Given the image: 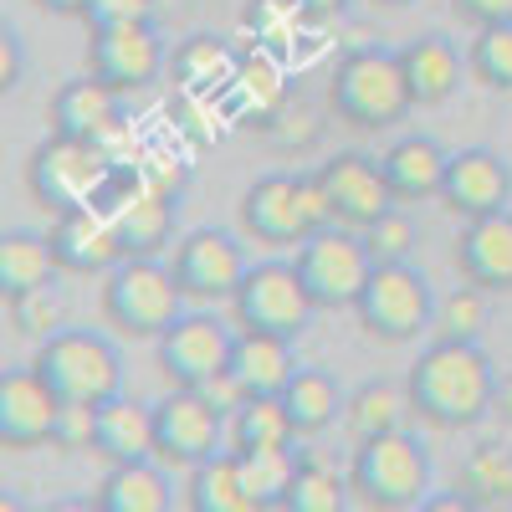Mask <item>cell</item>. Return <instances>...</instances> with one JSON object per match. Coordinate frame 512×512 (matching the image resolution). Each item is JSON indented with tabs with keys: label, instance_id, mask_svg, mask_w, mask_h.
Instances as JSON below:
<instances>
[{
	"label": "cell",
	"instance_id": "cell-13",
	"mask_svg": "<svg viewBox=\"0 0 512 512\" xmlns=\"http://www.w3.org/2000/svg\"><path fill=\"white\" fill-rule=\"evenodd\" d=\"M318 190H323V205H328V221L344 226V231H369L384 210H395V195H390V180L374 154H359V149H344L333 154L323 169H318Z\"/></svg>",
	"mask_w": 512,
	"mask_h": 512
},
{
	"label": "cell",
	"instance_id": "cell-48",
	"mask_svg": "<svg viewBox=\"0 0 512 512\" xmlns=\"http://www.w3.org/2000/svg\"><path fill=\"white\" fill-rule=\"evenodd\" d=\"M26 77V57H21V36L6 26L0 31V93H16Z\"/></svg>",
	"mask_w": 512,
	"mask_h": 512
},
{
	"label": "cell",
	"instance_id": "cell-19",
	"mask_svg": "<svg viewBox=\"0 0 512 512\" xmlns=\"http://www.w3.org/2000/svg\"><path fill=\"white\" fill-rule=\"evenodd\" d=\"M52 134L113 149L123 139V93H113L108 82H98L93 72L62 82L57 98H52Z\"/></svg>",
	"mask_w": 512,
	"mask_h": 512
},
{
	"label": "cell",
	"instance_id": "cell-46",
	"mask_svg": "<svg viewBox=\"0 0 512 512\" xmlns=\"http://www.w3.org/2000/svg\"><path fill=\"white\" fill-rule=\"evenodd\" d=\"M451 16L466 21L472 31H482V26H507V21H512V0H451Z\"/></svg>",
	"mask_w": 512,
	"mask_h": 512
},
{
	"label": "cell",
	"instance_id": "cell-33",
	"mask_svg": "<svg viewBox=\"0 0 512 512\" xmlns=\"http://www.w3.org/2000/svg\"><path fill=\"white\" fill-rule=\"evenodd\" d=\"M344 390H338V379L328 374V369H297L292 374V384H287V395H282V405H287V415H292V425H297V436H323L328 425L338 420V410H344Z\"/></svg>",
	"mask_w": 512,
	"mask_h": 512
},
{
	"label": "cell",
	"instance_id": "cell-44",
	"mask_svg": "<svg viewBox=\"0 0 512 512\" xmlns=\"http://www.w3.org/2000/svg\"><path fill=\"white\" fill-rule=\"evenodd\" d=\"M154 21V0H88L82 6V26L103 31V26H139Z\"/></svg>",
	"mask_w": 512,
	"mask_h": 512
},
{
	"label": "cell",
	"instance_id": "cell-14",
	"mask_svg": "<svg viewBox=\"0 0 512 512\" xmlns=\"http://www.w3.org/2000/svg\"><path fill=\"white\" fill-rule=\"evenodd\" d=\"M231 354H236L231 323H221L216 313H185L159 338V374L169 379V390H200L205 379L231 369Z\"/></svg>",
	"mask_w": 512,
	"mask_h": 512
},
{
	"label": "cell",
	"instance_id": "cell-54",
	"mask_svg": "<svg viewBox=\"0 0 512 512\" xmlns=\"http://www.w3.org/2000/svg\"><path fill=\"white\" fill-rule=\"evenodd\" d=\"M0 512H31V507H26L16 492H6V497H0Z\"/></svg>",
	"mask_w": 512,
	"mask_h": 512
},
{
	"label": "cell",
	"instance_id": "cell-51",
	"mask_svg": "<svg viewBox=\"0 0 512 512\" xmlns=\"http://www.w3.org/2000/svg\"><path fill=\"white\" fill-rule=\"evenodd\" d=\"M36 512H103L98 497H52V502H41Z\"/></svg>",
	"mask_w": 512,
	"mask_h": 512
},
{
	"label": "cell",
	"instance_id": "cell-28",
	"mask_svg": "<svg viewBox=\"0 0 512 512\" xmlns=\"http://www.w3.org/2000/svg\"><path fill=\"white\" fill-rule=\"evenodd\" d=\"M185 507L190 512H267L262 502L251 497V487H246V477H241V466H236L231 451L200 461L195 472H190Z\"/></svg>",
	"mask_w": 512,
	"mask_h": 512
},
{
	"label": "cell",
	"instance_id": "cell-50",
	"mask_svg": "<svg viewBox=\"0 0 512 512\" xmlns=\"http://www.w3.org/2000/svg\"><path fill=\"white\" fill-rule=\"evenodd\" d=\"M492 415L502 425H512V369H497V395H492Z\"/></svg>",
	"mask_w": 512,
	"mask_h": 512
},
{
	"label": "cell",
	"instance_id": "cell-16",
	"mask_svg": "<svg viewBox=\"0 0 512 512\" xmlns=\"http://www.w3.org/2000/svg\"><path fill=\"white\" fill-rule=\"evenodd\" d=\"M47 241H52V251H57V267H62V272H77V277H108L113 267L128 262L113 216H108V210H98V205L57 210Z\"/></svg>",
	"mask_w": 512,
	"mask_h": 512
},
{
	"label": "cell",
	"instance_id": "cell-23",
	"mask_svg": "<svg viewBox=\"0 0 512 512\" xmlns=\"http://www.w3.org/2000/svg\"><path fill=\"white\" fill-rule=\"evenodd\" d=\"M231 374L241 379L246 400H282L287 384H292V374H297L292 338H277V333H241V328H236Z\"/></svg>",
	"mask_w": 512,
	"mask_h": 512
},
{
	"label": "cell",
	"instance_id": "cell-38",
	"mask_svg": "<svg viewBox=\"0 0 512 512\" xmlns=\"http://www.w3.org/2000/svg\"><path fill=\"white\" fill-rule=\"evenodd\" d=\"M487 328V292L461 282L451 287L441 303H436V318H431V333L441 338V344H477Z\"/></svg>",
	"mask_w": 512,
	"mask_h": 512
},
{
	"label": "cell",
	"instance_id": "cell-10",
	"mask_svg": "<svg viewBox=\"0 0 512 512\" xmlns=\"http://www.w3.org/2000/svg\"><path fill=\"white\" fill-rule=\"evenodd\" d=\"M297 277L308 282L318 308H354L374 277V256L359 231L328 226L313 241L297 246Z\"/></svg>",
	"mask_w": 512,
	"mask_h": 512
},
{
	"label": "cell",
	"instance_id": "cell-11",
	"mask_svg": "<svg viewBox=\"0 0 512 512\" xmlns=\"http://www.w3.org/2000/svg\"><path fill=\"white\" fill-rule=\"evenodd\" d=\"M226 441H231V420L200 390H169L154 405V461L195 472L200 461L221 456Z\"/></svg>",
	"mask_w": 512,
	"mask_h": 512
},
{
	"label": "cell",
	"instance_id": "cell-27",
	"mask_svg": "<svg viewBox=\"0 0 512 512\" xmlns=\"http://www.w3.org/2000/svg\"><path fill=\"white\" fill-rule=\"evenodd\" d=\"M456 492L472 497L482 512H512V446L482 441L456 466Z\"/></svg>",
	"mask_w": 512,
	"mask_h": 512
},
{
	"label": "cell",
	"instance_id": "cell-47",
	"mask_svg": "<svg viewBox=\"0 0 512 512\" xmlns=\"http://www.w3.org/2000/svg\"><path fill=\"white\" fill-rule=\"evenodd\" d=\"M200 395H205L210 405H216L226 420H231V415L246 405V390H241V379H236L231 369H226V374H216V379H205V384H200Z\"/></svg>",
	"mask_w": 512,
	"mask_h": 512
},
{
	"label": "cell",
	"instance_id": "cell-21",
	"mask_svg": "<svg viewBox=\"0 0 512 512\" xmlns=\"http://www.w3.org/2000/svg\"><path fill=\"white\" fill-rule=\"evenodd\" d=\"M456 272L482 292H512V210L482 221H461Z\"/></svg>",
	"mask_w": 512,
	"mask_h": 512
},
{
	"label": "cell",
	"instance_id": "cell-35",
	"mask_svg": "<svg viewBox=\"0 0 512 512\" xmlns=\"http://www.w3.org/2000/svg\"><path fill=\"white\" fill-rule=\"evenodd\" d=\"M297 441V425L282 400H246L231 415V451H277Z\"/></svg>",
	"mask_w": 512,
	"mask_h": 512
},
{
	"label": "cell",
	"instance_id": "cell-39",
	"mask_svg": "<svg viewBox=\"0 0 512 512\" xmlns=\"http://www.w3.org/2000/svg\"><path fill=\"white\" fill-rule=\"evenodd\" d=\"M466 67H472V82H482L487 93H512V21L482 26L472 47H466Z\"/></svg>",
	"mask_w": 512,
	"mask_h": 512
},
{
	"label": "cell",
	"instance_id": "cell-17",
	"mask_svg": "<svg viewBox=\"0 0 512 512\" xmlns=\"http://www.w3.org/2000/svg\"><path fill=\"white\" fill-rule=\"evenodd\" d=\"M62 400L36 369H6L0 374V446L6 451H36L52 446Z\"/></svg>",
	"mask_w": 512,
	"mask_h": 512
},
{
	"label": "cell",
	"instance_id": "cell-3",
	"mask_svg": "<svg viewBox=\"0 0 512 512\" xmlns=\"http://www.w3.org/2000/svg\"><path fill=\"white\" fill-rule=\"evenodd\" d=\"M349 487L369 512H415L431 497V451L410 431L359 441L349 456Z\"/></svg>",
	"mask_w": 512,
	"mask_h": 512
},
{
	"label": "cell",
	"instance_id": "cell-40",
	"mask_svg": "<svg viewBox=\"0 0 512 512\" xmlns=\"http://www.w3.org/2000/svg\"><path fill=\"white\" fill-rule=\"evenodd\" d=\"M6 318L21 338H36V344H47L52 333L67 328V303L57 287H36V292H21V297H6Z\"/></svg>",
	"mask_w": 512,
	"mask_h": 512
},
{
	"label": "cell",
	"instance_id": "cell-4",
	"mask_svg": "<svg viewBox=\"0 0 512 512\" xmlns=\"http://www.w3.org/2000/svg\"><path fill=\"white\" fill-rule=\"evenodd\" d=\"M103 318L123 338H159L185 318V292L159 256H128L103 277Z\"/></svg>",
	"mask_w": 512,
	"mask_h": 512
},
{
	"label": "cell",
	"instance_id": "cell-15",
	"mask_svg": "<svg viewBox=\"0 0 512 512\" xmlns=\"http://www.w3.org/2000/svg\"><path fill=\"white\" fill-rule=\"evenodd\" d=\"M164 67H169V52H164V36L154 31V21L88 31V72L98 82H108L113 93L154 88Z\"/></svg>",
	"mask_w": 512,
	"mask_h": 512
},
{
	"label": "cell",
	"instance_id": "cell-32",
	"mask_svg": "<svg viewBox=\"0 0 512 512\" xmlns=\"http://www.w3.org/2000/svg\"><path fill=\"white\" fill-rule=\"evenodd\" d=\"M349 472H338V461L323 451H297V482L282 502V512H349Z\"/></svg>",
	"mask_w": 512,
	"mask_h": 512
},
{
	"label": "cell",
	"instance_id": "cell-6",
	"mask_svg": "<svg viewBox=\"0 0 512 512\" xmlns=\"http://www.w3.org/2000/svg\"><path fill=\"white\" fill-rule=\"evenodd\" d=\"M31 369L57 390L62 405H108L123 395V359L93 328H62L47 344H36Z\"/></svg>",
	"mask_w": 512,
	"mask_h": 512
},
{
	"label": "cell",
	"instance_id": "cell-12",
	"mask_svg": "<svg viewBox=\"0 0 512 512\" xmlns=\"http://www.w3.org/2000/svg\"><path fill=\"white\" fill-rule=\"evenodd\" d=\"M169 272H175L185 303H231L246 282V272H251V262H246L236 236H226L216 226H200L175 246Z\"/></svg>",
	"mask_w": 512,
	"mask_h": 512
},
{
	"label": "cell",
	"instance_id": "cell-43",
	"mask_svg": "<svg viewBox=\"0 0 512 512\" xmlns=\"http://www.w3.org/2000/svg\"><path fill=\"white\" fill-rule=\"evenodd\" d=\"M134 164H139L144 190H154V195L180 200V195H185V185H190V164H185L180 154H169V149H149V154H139Z\"/></svg>",
	"mask_w": 512,
	"mask_h": 512
},
{
	"label": "cell",
	"instance_id": "cell-34",
	"mask_svg": "<svg viewBox=\"0 0 512 512\" xmlns=\"http://www.w3.org/2000/svg\"><path fill=\"white\" fill-rule=\"evenodd\" d=\"M231 103L251 118V128L256 123H262L282 98H287V88H282V72H277V62H272V52H262V47H256L251 57H241L236 62V77H231Z\"/></svg>",
	"mask_w": 512,
	"mask_h": 512
},
{
	"label": "cell",
	"instance_id": "cell-37",
	"mask_svg": "<svg viewBox=\"0 0 512 512\" xmlns=\"http://www.w3.org/2000/svg\"><path fill=\"white\" fill-rule=\"evenodd\" d=\"M262 139L272 144V149H282V154H297V149H313L318 144V134H323V113L303 98V93H287L262 123Z\"/></svg>",
	"mask_w": 512,
	"mask_h": 512
},
{
	"label": "cell",
	"instance_id": "cell-25",
	"mask_svg": "<svg viewBox=\"0 0 512 512\" xmlns=\"http://www.w3.org/2000/svg\"><path fill=\"white\" fill-rule=\"evenodd\" d=\"M98 507L103 512H169L175 507V492H169L164 461H123L108 466V477L98 482Z\"/></svg>",
	"mask_w": 512,
	"mask_h": 512
},
{
	"label": "cell",
	"instance_id": "cell-20",
	"mask_svg": "<svg viewBox=\"0 0 512 512\" xmlns=\"http://www.w3.org/2000/svg\"><path fill=\"white\" fill-rule=\"evenodd\" d=\"M400 67H405L410 103H415V108H441V103H451L456 88H461V77H472L461 47H456L451 36H441V31L405 41V47H400Z\"/></svg>",
	"mask_w": 512,
	"mask_h": 512
},
{
	"label": "cell",
	"instance_id": "cell-49",
	"mask_svg": "<svg viewBox=\"0 0 512 512\" xmlns=\"http://www.w3.org/2000/svg\"><path fill=\"white\" fill-rule=\"evenodd\" d=\"M415 512H482V507H477L472 497H461V492L451 487V492H431V497H425Z\"/></svg>",
	"mask_w": 512,
	"mask_h": 512
},
{
	"label": "cell",
	"instance_id": "cell-24",
	"mask_svg": "<svg viewBox=\"0 0 512 512\" xmlns=\"http://www.w3.org/2000/svg\"><path fill=\"white\" fill-rule=\"evenodd\" d=\"M93 451H98L108 466L149 461V456H154V405H139V400H128V395H113L108 405H98Z\"/></svg>",
	"mask_w": 512,
	"mask_h": 512
},
{
	"label": "cell",
	"instance_id": "cell-26",
	"mask_svg": "<svg viewBox=\"0 0 512 512\" xmlns=\"http://www.w3.org/2000/svg\"><path fill=\"white\" fill-rule=\"evenodd\" d=\"M175 210H180V200L154 195V190H139L128 205H118L113 226H118L123 256H159L169 241H175Z\"/></svg>",
	"mask_w": 512,
	"mask_h": 512
},
{
	"label": "cell",
	"instance_id": "cell-9",
	"mask_svg": "<svg viewBox=\"0 0 512 512\" xmlns=\"http://www.w3.org/2000/svg\"><path fill=\"white\" fill-rule=\"evenodd\" d=\"M108 169H113L108 149L67 139V134H52V139H41L31 149L26 185L47 210H72V205H93V195L108 180Z\"/></svg>",
	"mask_w": 512,
	"mask_h": 512
},
{
	"label": "cell",
	"instance_id": "cell-52",
	"mask_svg": "<svg viewBox=\"0 0 512 512\" xmlns=\"http://www.w3.org/2000/svg\"><path fill=\"white\" fill-rule=\"evenodd\" d=\"M297 6L308 11V21H333V16L349 11V0H297Z\"/></svg>",
	"mask_w": 512,
	"mask_h": 512
},
{
	"label": "cell",
	"instance_id": "cell-1",
	"mask_svg": "<svg viewBox=\"0 0 512 512\" xmlns=\"http://www.w3.org/2000/svg\"><path fill=\"white\" fill-rule=\"evenodd\" d=\"M405 395L410 410L436 425V431H466L482 415H492V395H497V369L482 354V344H436L425 349L410 374H405Z\"/></svg>",
	"mask_w": 512,
	"mask_h": 512
},
{
	"label": "cell",
	"instance_id": "cell-55",
	"mask_svg": "<svg viewBox=\"0 0 512 512\" xmlns=\"http://www.w3.org/2000/svg\"><path fill=\"white\" fill-rule=\"evenodd\" d=\"M374 6H390V11H400V6H415V0H374Z\"/></svg>",
	"mask_w": 512,
	"mask_h": 512
},
{
	"label": "cell",
	"instance_id": "cell-18",
	"mask_svg": "<svg viewBox=\"0 0 512 512\" xmlns=\"http://www.w3.org/2000/svg\"><path fill=\"white\" fill-rule=\"evenodd\" d=\"M512 200V169L502 164V154L492 149H461L446 164V185H441V205L456 221H482V216H502Z\"/></svg>",
	"mask_w": 512,
	"mask_h": 512
},
{
	"label": "cell",
	"instance_id": "cell-5",
	"mask_svg": "<svg viewBox=\"0 0 512 512\" xmlns=\"http://www.w3.org/2000/svg\"><path fill=\"white\" fill-rule=\"evenodd\" d=\"M236 216H241V231L256 236L262 246H303V241H313L318 231L333 226L318 180L313 175H287V169L251 180L241 205H236Z\"/></svg>",
	"mask_w": 512,
	"mask_h": 512
},
{
	"label": "cell",
	"instance_id": "cell-42",
	"mask_svg": "<svg viewBox=\"0 0 512 512\" xmlns=\"http://www.w3.org/2000/svg\"><path fill=\"white\" fill-rule=\"evenodd\" d=\"M364 246L374 256V267H395V262H410V251H415V221L405 216V210H384V216L364 231Z\"/></svg>",
	"mask_w": 512,
	"mask_h": 512
},
{
	"label": "cell",
	"instance_id": "cell-41",
	"mask_svg": "<svg viewBox=\"0 0 512 512\" xmlns=\"http://www.w3.org/2000/svg\"><path fill=\"white\" fill-rule=\"evenodd\" d=\"M303 21H308V11L297 6V0H246V16H241V26L256 36V47H262V52L282 47V41Z\"/></svg>",
	"mask_w": 512,
	"mask_h": 512
},
{
	"label": "cell",
	"instance_id": "cell-30",
	"mask_svg": "<svg viewBox=\"0 0 512 512\" xmlns=\"http://www.w3.org/2000/svg\"><path fill=\"white\" fill-rule=\"evenodd\" d=\"M57 272L62 267H57V251H52L47 236H36V231H6L0 236V292L6 297L52 287Z\"/></svg>",
	"mask_w": 512,
	"mask_h": 512
},
{
	"label": "cell",
	"instance_id": "cell-31",
	"mask_svg": "<svg viewBox=\"0 0 512 512\" xmlns=\"http://www.w3.org/2000/svg\"><path fill=\"white\" fill-rule=\"evenodd\" d=\"M405 410H410V395L400 390V384L364 379L359 390L344 400V425H349V436L359 446V441H379V436H390V431H405V425H400Z\"/></svg>",
	"mask_w": 512,
	"mask_h": 512
},
{
	"label": "cell",
	"instance_id": "cell-45",
	"mask_svg": "<svg viewBox=\"0 0 512 512\" xmlns=\"http://www.w3.org/2000/svg\"><path fill=\"white\" fill-rule=\"evenodd\" d=\"M93 436H98V405H62L52 446L57 451H93Z\"/></svg>",
	"mask_w": 512,
	"mask_h": 512
},
{
	"label": "cell",
	"instance_id": "cell-29",
	"mask_svg": "<svg viewBox=\"0 0 512 512\" xmlns=\"http://www.w3.org/2000/svg\"><path fill=\"white\" fill-rule=\"evenodd\" d=\"M236 52H231V41L226 36H185L175 52H169V72H175L180 88L190 93H216V88H231V77H236Z\"/></svg>",
	"mask_w": 512,
	"mask_h": 512
},
{
	"label": "cell",
	"instance_id": "cell-53",
	"mask_svg": "<svg viewBox=\"0 0 512 512\" xmlns=\"http://www.w3.org/2000/svg\"><path fill=\"white\" fill-rule=\"evenodd\" d=\"M36 11H47V16H77L82 21V6H88V0H31Z\"/></svg>",
	"mask_w": 512,
	"mask_h": 512
},
{
	"label": "cell",
	"instance_id": "cell-36",
	"mask_svg": "<svg viewBox=\"0 0 512 512\" xmlns=\"http://www.w3.org/2000/svg\"><path fill=\"white\" fill-rule=\"evenodd\" d=\"M241 477L251 487V497L262 502L267 512H282L292 482H297V451L292 446H277V451H231Z\"/></svg>",
	"mask_w": 512,
	"mask_h": 512
},
{
	"label": "cell",
	"instance_id": "cell-7",
	"mask_svg": "<svg viewBox=\"0 0 512 512\" xmlns=\"http://www.w3.org/2000/svg\"><path fill=\"white\" fill-rule=\"evenodd\" d=\"M354 318L369 338H379V344H410V338H420L425 328H431L436 292H431V282H425V272L410 267V262L374 267L364 297L354 303Z\"/></svg>",
	"mask_w": 512,
	"mask_h": 512
},
{
	"label": "cell",
	"instance_id": "cell-22",
	"mask_svg": "<svg viewBox=\"0 0 512 512\" xmlns=\"http://www.w3.org/2000/svg\"><path fill=\"white\" fill-rule=\"evenodd\" d=\"M446 164H451V154H446L431 134H405V139H395L390 149L379 154V169H384V180H390L395 205L441 200Z\"/></svg>",
	"mask_w": 512,
	"mask_h": 512
},
{
	"label": "cell",
	"instance_id": "cell-2",
	"mask_svg": "<svg viewBox=\"0 0 512 512\" xmlns=\"http://www.w3.org/2000/svg\"><path fill=\"white\" fill-rule=\"evenodd\" d=\"M328 113H338L349 128H395V123H405V113H415V103H410V82H405L400 52L354 47V52L338 57V67L328 72Z\"/></svg>",
	"mask_w": 512,
	"mask_h": 512
},
{
	"label": "cell",
	"instance_id": "cell-8",
	"mask_svg": "<svg viewBox=\"0 0 512 512\" xmlns=\"http://www.w3.org/2000/svg\"><path fill=\"white\" fill-rule=\"evenodd\" d=\"M313 313H318V303H313L308 282L297 277V262H256L246 272L241 292L231 297V318L241 333L297 338Z\"/></svg>",
	"mask_w": 512,
	"mask_h": 512
}]
</instances>
